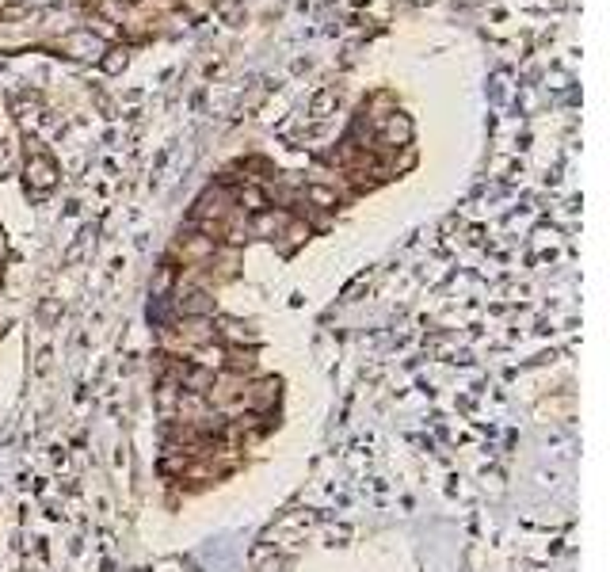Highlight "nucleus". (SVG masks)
Masks as SVG:
<instances>
[{"mask_svg": "<svg viewBox=\"0 0 610 572\" xmlns=\"http://www.w3.org/2000/svg\"><path fill=\"white\" fill-rule=\"evenodd\" d=\"M54 180H58V168H54V160L42 157V153H35V157L27 160V183L39 187V191H46V187H54Z\"/></svg>", "mask_w": 610, "mask_h": 572, "instance_id": "1", "label": "nucleus"}, {"mask_svg": "<svg viewBox=\"0 0 610 572\" xmlns=\"http://www.w3.org/2000/svg\"><path fill=\"white\" fill-rule=\"evenodd\" d=\"M180 336L187 339V344H195V347H206L218 332H214V325H210V317H183Z\"/></svg>", "mask_w": 610, "mask_h": 572, "instance_id": "2", "label": "nucleus"}, {"mask_svg": "<svg viewBox=\"0 0 610 572\" xmlns=\"http://www.w3.org/2000/svg\"><path fill=\"white\" fill-rule=\"evenodd\" d=\"M180 310H183V317H210V310H214V298L203 294V290H195V294H187V298L180 302Z\"/></svg>", "mask_w": 610, "mask_h": 572, "instance_id": "3", "label": "nucleus"}, {"mask_svg": "<svg viewBox=\"0 0 610 572\" xmlns=\"http://www.w3.org/2000/svg\"><path fill=\"white\" fill-rule=\"evenodd\" d=\"M408 138H412V126H408V118H390V126H385V141H390V145H397V141H401V145H405V141Z\"/></svg>", "mask_w": 610, "mask_h": 572, "instance_id": "4", "label": "nucleus"}, {"mask_svg": "<svg viewBox=\"0 0 610 572\" xmlns=\"http://www.w3.org/2000/svg\"><path fill=\"white\" fill-rule=\"evenodd\" d=\"M279 225H283V218H279V214H263V210H260V214H256V222H252V233H260V237H263V233H275Z\"/></svg>", "mask_w": 610, "mask_h": 572, "instance_id": "5", "label": "nucleus"}, {"mask_svg": "<svg viewBox=\"0 0 610 572\" xmlns=\"http://www.w3.org/2000/svg\"><path fill=\"white\" fill-rule=\"evenodd\" d=\"M221 336L233 339V344H240V339H252V332L244 328L240 321H221Z\"/></svg>", "mask_w": 610, "mask_h": 572, "instance_id": "6", "label": "nucleus"}, {"mask_svg": "<svg viewBox=\"0 0 610 572\" xmlns=\"http://www.w3.org/2000/svg\"><path fill=\"white\" fill-rule=\"evenodd\" d=\"M240 206H248V210H263V206H268V199H263V191H256V187H244L240 191Z\"/></svg>", "mask_w": 610, "mask_h": 572, "instance_id": "7", "label": "nucleus"}, {"mask_svg": "<svg viewBox=\"0 0 610 572\" xmlns=\"http://www.w3.org/2000/svg\"><path fill=\"white\" fill-rule=\"evenodd\" d=\"M275 393H279V382H275V378H263L260 386H256V393H252V401H256V404H263V401H271Z\"/></svg>", "mask_w": 610, "mask_h": 572, "instance_id": "8", "label": "nucleus"}, {"mask_svg": "<svg viewBox=\"0 0 610 572\" xmlns=\"http://www.w3.org/2000/svg\"><path fill=\"white\" fill-rule=\"evenodd\" d=\"M309 199L320 203V206H332V203H336V195H332L328 187H309Z\"/></svg>", "mask_w": 610, "mask_h": 572, "instance_id": "9", "label": "nucleus"}]
</instances>
